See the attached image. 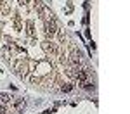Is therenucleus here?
<instances>
[{"instance_id":"obj_1","label":"nucleus","mask_w":130,"mask_h":114,"mask_svg":"<svg viewBox=\"0 0 130 114\" xmlns=\"http://www.w3.org/2000/svg\"><path fill=\"white\" fill-rule=\"evenodd\" d=\"M45 33H47L49 36H54V35L57 33V24H56L54 17H52V19H47V21H45Z\"/></svg>"},{"instance_id":"obj_2","label":"nucleus","mask_w":130,"mask_h":114,"mask_svg":"<svg viewBox=\"0 0 130 114\" xmlns=\"http://www.w3.org/2000/svg\"><path fill=\"white\" fill-rule=\"evenodd\" d=\"M80 57H82V52L80 50H73L71 52V55H70V59L73 64H80Z\"/></svg>"},{"instance_id":"obj_3","label":"nucleus","mask_w":130,"mask_h":114,"mask_svg":"<svg viewBox=\"0 0 130 114\" xmlns=\"http://www.w3.org/2000/svg\"><path fill=\"white\" fill-rule=\"evenodd\" d=\"M10 100H12V97L9 93H0V105H7L10 104Z\"/></svg>"},{"instance_id":"obj_4","label":"nucleus","mask_w":130,"mask_h":114,"mask_svg":"<svg viewBox=\"0 0 130 114\" xmlns=\"http://www.w3.org/2000/svg\"><path fill=\"white\" fill-rule=\"evenodd\" d=\"M76 80H78V81H85V80H87V71H85V69H78V71H76Z\"/></svg>"},{"instance_id":"obj_5","label":"nucleus","mask_w":130,"mask_h":114,"mask_svg":"<svg viewBox=\"0 0 130 114\" xmlns=\"http://www.w3.org/2000/svg\"><path fill=\"white\" fill-rule=\"evenodd\" d=\"M82 86H83L85 90H92V88H94V83H90V81L85 80V81H82Z\"/></svg>"},{"instance_id":"obj_6","label":"nucleus","mask_w":130,"mask_h":114,"mask_svg":"<svg viewBox=\"0 0 130 114\" xmlns=\"http://www.w3.org/2000/svg\"><path fill=\"white\" fill-rule=\"evenodd\" d=\"M16 107H18V111L21 112V109H24V100H23V99L16 100Z\"/></svg>"},{"instance_id":"obj_7","label":"nucleus","mask_w":130,"mask_h":114,"mask_svg":"<svg viewBox=\"0 0 130 114\" xmlns=\"http://www.w3.org/2000/svg\"><path fill=\"white\" fill-rule=\"evenodd\" d=\"M28 81H30V83H38V81H40V78L35 76V74H30V76H28Z\"/></svg>"},{"instance_id":"obj_8","label":"nucleus","mask_w":130,"mask_h":114,"mask_svg":"<svg viewBox=\"0 0 130 114\" xmlns=\"http://www.w3.org/2000/svg\"><path fill=\"white\" fill-rule=\"evenodd\" d=\"M61 90H62V92H71V90H73V85L66 83V85H62V86H61Z\"/></svg>"},{"instance_id":"obj_9","label":"nucleus","mask_w":130,"mask_h":114,"mask_svg":"<svg viewBox=\"0 0 130 114\" xmlns=\"http://www.w3.org/2000/svg\"><path fill=\"white\" fill-rule=\"evenodd\" d=\"M0 114H7V107L5 105H0Z\"/></svg>"},{"instance_id":"obj_10","label":"nucleus","mask_w":130,"mask_h":114,"mask_svg":"<svg viewBox=\"0 0 130 114\" xmlns=\"http://www.w3.org/2000/svg\"><path fill=\"white\" fill-rule=\"evenodd\" d=\"M21 4H28V2H30V0H19Z\"/></svg>"}]
</instances>
